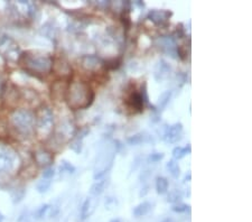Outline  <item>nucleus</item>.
<instances>
[{"instance_id":"nucleus-5","label":"nucleus","mask_w":252,"mask_h":222,"mask_svg":"<svg viewBox=\"0 0 252 222\" xmlns=\"http://www.w3.org/2000/svg\"><path fill=\"white\" fill-rule=\"evenodd\" d=\"M157 46L162 53L167 54L170 58H177V45L172 36H161L157 39Z\"/></svg>"},{"instance_id":"nucleus-17","label":"nucleus","mask_w":252,"mask_h":222,"mask_svg":"<svg viewBox=\"0 0 252 222\" xmlns=\"http://www.w3.org/2000/svg\"><path fill=\"white\" fill-rule=\"evenodd\" d=\"M166 168H167V171L169 172V174L172 175L174 179H178L181 175V168H180V165L175 159L169 160L167 164H166Z\"/></svg>"},{"instance_id":"nucleus-4","label":"nucleus","mask_w":252,"mask_h":222,"mask_svg":"<svg viewBox=\"0 0 252 222\" xmlns=\"http://www.w3.org/2000/svg\"><path fill=\"white\" fill-rule=\"evenodd\" d=\"M54 127V115L50 107H40L35 115V130L39 137L51 135Z\"/></svg>"},{"instance_id":"nucleus-2","label":"nucleus","mask_w":252,"mask_h":222,"mask_svg":"<svg viewBox=\"0 0 252 222\" xmlns=\"http://www.w3.org/2000/svg\"><path fill=\"white\" fill-rule=\"evenodd\" d=\"M20 63L26 71L35 74H48L53 68V60L46 55L26 53L22 56Z\"/></svg>"},{"instance_id":"nucleus-32","label":"nucleus","mask_w":252,"mask_h":222,"mask_svg":"<svg viewBox=\"0 0 252 222\" xmlns=\"http://www.w3.org/2000/svg\"><path fill=\"white\" fill-rule=\"evenodd\" d=\"M111 222H121L119 219H115V220H112Z\"/></svg>"},{"instance_id":"nucleus-13","label":"nucleus","mask_w":252,"mask_h":222,"mask_svg":"<svg viewBox=\"0 0 252 222\" xmlns=\"http://www.w3.org/2000/svg\"><path fill=\"white\" fill-rule=\"evenodd\" d=\"M67 87L68 86H66L63 81H58V82H55L54 86L52 87V95L59 101H61V99H65Z\"/></svg>"},{"instance_id":"nucleus-27","label":"nucleus","mask_w":252,"mask_h":222,"mask_svg":"<svg viewBox=\"0 0 252 222\" xmlns=\"http://www.w3.org/2000/svg\"><path fill=\"white\" fill-rule=\"evenodd\" d=\"M164 159V154L162 153H154V154L148 157V163H157V161L161 160Z\"/></svg>"},{"instance_id":"nucleus-10","label":"nucleus","mask_w":252,"mask_h":222,"mask_svg":"<svg viewBox=\"0 0 252 222\" xmlns=\"http://www.w3.org/2000/svg\"><path fill=\"white\" fill-rule=\"evenodd\" d=\"M53 155L51 152L44 148L36 149L34 152V160L35 163L40 167H50L53 163Z\"/></svg>"},{"instance_id":"nucleus-3","label":"nucleus","mask_w":252,"mask_h":222,"mask_svg":"<svg viewBox=\"0 0 252 222\" xmlns=\"http://www.w3.org/2000/svg\"><path fill=\"white\" fill-rule=\"evenodd\" d=\"M13 127L19 134L30 136L35 131V114L27 109H17L10 115Z\"/></svg>"},{"instance_id":"nucleus-26","label":"nucleus","mask_w":252,"mask_h":222,"mask_svg":"<svg viewBox=\"0 0 252 222\" xmlns=\"http://www.w3.org/2000/svg\"><path fill=\"white\" fill-rule=\"evenodd\" d=\"M181 199H182L181 192H178V190H175V191L170 192L168 194L167 201L170 202V203H176V202H180Z\"/></svg>"},{"instance_id":"nucleus-28","label":"nucleus","mask_w":252,"mask_h":222,"mask_svg":"<svg viewBox=\"0 0 252 222\" xmlns=\"http://www.w3.org/2000/svg\"><path fill=\"white\" fill-rule=\"evenodd\" d=\"M172 210H173L174 212H178V213L188 212V211H189V205H186V204H177V205H174Z\"/></svg>"},{"instance_id":"nucleus-14","label":"nucleus","mask_w":252,"mask_h":222,"mask_svg":"<svg viewBox=\"0 0 252 222\" xmlns=\"http://www.w3.org/2000/svg\"><path fill=\"white\" fill-rule=\"evenodd\" d=\"M150 141H153V138L147 132H139V134H136L128 138V144L131 146H138V145L150 143Z\"/></svg>"},{"instance_id":"nucleus-22","label":"nucleus","mask_w":252,"mask_h":222,"mask_svg":"<svg viewBox=\"0 0 252 222\" xmlns=\"http://www.w3.org/2000/svg\"><path fill=\"white\" fill-rule=\"evenodd\" d=\"M50 208L51 207L48 204H44V205H42V207H39L37 210H36L35 213H34V216H35L36 219H38V220L43 219V218L46 216V213L48 212V210H50Z\"/></svg>"},{"instance_id":"nucleus-8","label":"nucleus","mask_w":252,"mask_h":222,"mask_svg":"<svg viewBox=\"0 0 252 222\" xmlns=\"http://www.w3.org/2000/svg\"><path fill=\"white\" fill-rule=\"evenodd\" d=\"M15 165L14 153L6 148H0V173H6L13 169Z\"/></svg>"},{"instance_id":"nucleus-6","label":"nucleus","mask_w":252,"mask_h":222,"mask_svg":"<svg viewBox=\"0 0 252 222\" xmlns=\"http://www.w3.org/2000/svg\"><path fill=\"white\" fill-rule=\"evenodd\" d=\"M148 104V95L146 87L141 88V92H132L128 99V104L136 111L141 112L144 110V104Z\"/></svg>"},{"instance_id":"nucleus-15","label":"nucleus","mask_w":252,"mask_h":222,"mask_svg":"<svg viewBox=\"0 0 252 222\" xmlns=\"http://www.w3.org/2000/svg\"><path fill=\"white\" fill-rule=\"evenodd\" d=\"M87 134H88V129H84V130L79 132V134L76 135L74 138H73V140L71 141L70 147L75 153H78V154H80L81 151H82V140Z\"/></svg>"},{"instance_id":"nucleus-23","label":"nucleus","mask_w":252,"mask_h":222,"mask_svg":"<svg viewBox=\"0 0 252 222\" xmlns=\"http://www.w3.org/2000/svg\"><path fill=\"white\" fill-rule=\"evenodd\" d=\"M60 169H61V172L67 173V174H73V173L75 172V167L66 160L62 161V164L60 165Z\"/></svg>"},{"instance_id":"nucleus-12","label":"nucleus","mask_w":252,"mask_h":222,"mask_svg":"<svg viewBox=\"0 0 252 222\" xmlns=\"http://www.w3.org/2000/svg\"><path fill=\"white\" fill-rule=\"evenodd\" d=\"M172 13L168 10H152L149 11L148 18L152 20L153 23H155L156 25H164L165 23H167Z\"/></svg>"},{"instance_id":"nucleus-16","label":"nucleus","mask_w":252,"mask_h":222,"mask_svg":"<svg viewBox=\"0 0 252 222\" xmlns=\"http://www.w3.org/2000/svg\"><path fill=\"white\" fill-rule=\"evenodd\" d=\"M150 210H152V204H150L149 202H142V203L138 204L137 207L133 209L132 213L136 218H141V217H145L146 215H148Z\"/></svg>"},{"instance_id":"nucleus-9","label":"nucleus","mask_w":252,"mask_h":222,"mask_svg":"<svg viewBox=\"0 0 252 222\" xmlns=\"http://www.w3.org/2000/svg\"><path fill=\"white\" fill-rule=\"evenodd\" d=\"M80 63L87 71H96L103 65V61L96 55H84L80 59Z\"/></svg>"},{"instance_id":"nucleus-29","label":"nucleus","mask_w":252,"mask_h":222,"mask_svg":"<svg viewBox=\"0 0 252 222\" xmlns=\"http://www.w3.org/2000/svg\"><path fill=\"white\" fill-rule=\"evenodd\" d=\"M54 175H55L54 168H53V167H47L45 171H44V173H43V179L51 180Z\"/></svg>"},{"instance_id":"nucleus-24","label":"nucleus","mask_w":252,"mask_h":222,"mask_svg":"<svg viewBox=\"0 0 252 222\" xmlns=\"http://www.w3.org/2000/svg\"><path fill=\"white\" fill-rule=\"evenodd\" d=\"M90 208H91V200H85V202L82 205V209H81V216H82V219H87V218L90 216Z\"/></svg>"},{"instance_id":"nucleus-30","label":"nucleus","mask_w":252,"mask_h":222,"mask_svg":"<svg viewBox=\"0 0 252 222\" xmlns=\"http://www.w3.org/2000/svg\"><path fill=\"white\" fill-rule=\"evenodd\" d=\"M2 220H3V216L0 213V222H2Z\"/></svg>"},{"instance_id":"nucleus-20","label":"nucleus","mask_w":252,"mask_h":222,"mask_svg":"<svg viewBox=\"0 0 252 222\" xmlns=\"http://www.w3.org/2000/svg\"><path fill=\"white\" fill-rule=\"evenodd\" d=\"M170 98H172V91L162 92L159 96V99H158L157 108L159 109V110H164V109L167 107V104L169 103Z\"/></svg>"},{"instance_id":"nucleus-31","label":"nucleus","mask_w":252,"mask_h":222,"mask_svg":"<svg viewBox=\"0 0 252 222\" xmlns=\"http://www.w3.org/2000/svg\"><path fill=\"white\" fill-rule=\"evenodd\" d=\"M162 222H173V220L172 219H166L165 221H162Z\"/></svg>"},{"instance_id":"nucleus-18","label":"nucleus","mask_w":252,"mask_h":222,"mask_svg":"<svg viewBox=\"0 0 252 222\" xmlns=\"http://www.w3.org/2000/svg\"><path fill=\"white\" fill-rule=\"evenodd\" d=\"M108 182L103 180V181H99V182H95L94 184L92 185L91 189H90V193L91 195L93 196H97L100 194H102L103 191L105 190V187H107Z\"/></svg>"},{"instance_id":"nucleus-21","label":"nucleus","mask_w":252,"mask_h":222,"mask_svg":"<svg viewBox=\"0 0 252 222\" xmlns=\"http://www.w3.org/2000/svg\"><path fill=\"white\" fill-rule=\"evenodd\" d=\"M190 153V146L188 145L186 147H181L178 146L176 148H174L173 151V157L174 159H181L183 157H185L186 155H189Z\"/></svg>"},{"instance_id":"nucleus-11","label":"nucleus","mask_w":252,"mask_h":222,"mask_svg":"<svg viewBox=\"0 0 252 222\" xmlns=\"http://www.w3.org/2000/svg\"><path fill=\"white\" fill-rule=\"evenodd\" d=\"M172 71L169 64L166 62L165 60H159L155 66V71H154V75L157 81H162L168 78V75Z\"/></svg>"},{"instance_id":"nucleus-25","label":"nucleus","mask_w":252,"mask_h":222,"mask_svg":"<svg viewBox=\"0 0 252 222\" xmlns=\"http://www.w3.org/2000/svg\"><path fill=\"white\" fill-rule=\"evenodd\" d=\"M50 187H51V181L43 179L42 181H39V183L37 184V191L39 193H45L48 191Z\"/></svg>"},{"instance_id":"nucleus-19","label":"nucleus","mask_w":252,"mask_h":222,"mask_svg":"<svg viewBox=\"0 0 252 222\" xmlns=\"http://www.w3.org/2000/svg\"><path fill=\"white\" fill-rule=\"evenodd\" d=\"M168 181L165 177H157L156 179V191L158 194H165L168 191Z\"/></svg>"},{"instance_id":"nucleus-1","label":"nucleus","mask_w":252,"mask_h":222,"mask_svg":"<svg viewBox=\"0 0 252 222\" xmlns=\"http://www.w3.org/2000/svg\"><path fill=\"white\" fill-rule=\"evenodd\" d=\"M65 100L73 110L90 107L94 100V92L91 87L82 81H75L67 87Z\"/></svg>"},{"instance_id":"nucleus-7","label":"nucleus","mask_w":252,"mask_h":222,"mask_svg":"<svg viewBox=\"0 0 252 222\" xmlns=\"http://www.w3.org/2000/svg\"><path fill=\"white\" fill-rule=\"evenodd\" d=\"M183 134H184L183 125L177 123V124L172 125V126H168L165 129L162 139H164L167 144H175V143H178V141L183 138Z\"/></svg>"}]
</instances>
